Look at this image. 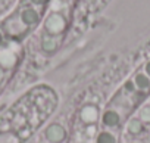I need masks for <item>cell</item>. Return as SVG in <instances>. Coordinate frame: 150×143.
<instances>
[{
  "label": "cell",
  "mask_w": 150,
  "mask_h": 143,
  "mask_svg": "<svg viewBox=\"0 0 150 143\" xmlns=\"http://www.w3.org/2000/svg\"><path fill=\"white\" fill-rule=\"evenodd\" d=\"M150 95V62L127 80L102 108L96 143H119L127 118Z\"/></svg>",
  "instance_id": "6da1fadb"
},
{
  "label": "cell",
  "mask_w": 150,
  "mask_h": 143,
  "mask_svg": "<svg viewBox=\"0 0 150 143\" xmlns=\"http://www.w3.org/2000/svg\"><path fill=\"white\" fill-rule=\"evenodd\" d=\"M0 40H2V37H0Z\"/></svg>",
  "instance_id": "7a4b0ae2"
}]
</instances>
